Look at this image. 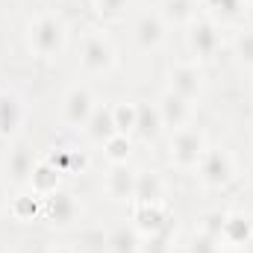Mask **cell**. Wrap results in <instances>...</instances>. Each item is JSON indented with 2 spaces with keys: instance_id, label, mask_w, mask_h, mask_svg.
<instances>
[{
  "instance_id": "6da1fadb",
  "label": "cell",
  "mask_w": 253,
  "mask_h": 253,
  "mask_svg": "<svg viewBox=\"0 0 253 253\" xmlns=\"http://www.w3.org/2000/svg\"><path fill=\"white\" fill-rule=\"evenodd\" d=\"M68 44V27L56 12H39L27 24V47L36 59L53 62L59 59Z\"/></svg>"
},
{
  "instance_id": "7a4b0ae2",
  "label": "cell",
  "mask_w": 253,
  "mask_h": 253,
  "mask_svg": "<svg viewBox=\"0 0 253 253\" xmlns=\"http://www.w3.org/2000/svg\"><path fill=\"white\" fill-rule=\"evenodd\" d=\"M118 65V50L103 30H85L80 42V68L88 77H103Z\"/></svg>"
},
{
  "instance_id": "3957f363",
  "label": "cell",
  "mask_w": 253,
  "mask_h": 253,
  "mask_svg": "<svg viewBox=\"0 0 253 253\" xmlns=\"http://www.w3.org/2000/svg\"><path fill=\"white\" fill-rule=\"evenodd\" d=\"M206 147H209V144H206V135H203L197 126H183V129H177V132L171 135V141H168V159H171V165L180 168V171H197V165H200Z\"/></svg>"
},
{
  "instance_id": "277c9868",
  "label": "cell",
  "mask_w": 253,
  "mask_h": 253,
  "mask_svg": "<svg viewBox=\"0 0 253 253\" xmlns=\"http://www.w3.org/2000/svg\"><path fill=\"white\" fill-rule=\"evenodd\" d=\"M221 24H215L212 18H191L189 33H186V47H189L194 62H209L218 56L221 50Z\"/></svg>"
},
{
  "instance_id": "5b68a950",
  "label": "cell",
  "mask_w": 253,
  "mask_h": 253,
  "mask_svg": "<svg viewBox=\"0 0 253 253\" xmlns=\"http://www.w3.org/2000/svg\"><path fill=\"white\" fill-rule=\"evenodd\" d=\"M197 177L206 189H227L236 180V156L227 147H206L197 165Z\"/></svg>"
},
{
  "instance_id": "8992f818",
  "label": "cell",
  "mask_w": 253,
  "mask_h": 253,
  "mask_svg": "<svg viewBox=\"0 0 253 253\" xmlns=\"http://www.w3.org/2000/svg\"><path fill=\"white\" fill-rule=\"evenodd\" d=\"M203 85H206V80H203L200 62H194V59H180V62L168 65V88H171L174 94H180V97H186L191 103H197L200 94H203Z\"/></svg>"
},
{
  "instance_id": "52a82bcc",
  "label": "cell",
  "mask_w": 253,
  "mask_h": 253,
  "mask_svg": "<svg viewBox=\"0 0 253 253\" xmlns=\"http://www.w3.org/2000/svg\"><path fill=\"white\" fill-rule=\"evenodd\" d=\"M97 109V100L91 94L88 85H71L65 91V100H62V121L71 129H85L91 115Z\"/></svg>"
},
{
  "instance_id": "ba28073f",
  "label": "cell",
  "mask_w": 253,
  "mask_h": 253,
  "mask_svg": "<svg viewBox=\"0 0 253 253\" xmlns=\"http://www.w3.org/2000/svg\"><path fill=\"white\" fill-rule=\"evenodd\" d=\"M80 212H83V206H80L77 194L68 191V189H59V191H53V194H47V197H44V206H42L44 221H47L50 227H56V230L71 227V224L80 218Z\"/></svg>"
},
{
  "instance_id": "9c48e42d",
  "label": "cell",
  "mask_w": 253,
  "mask_h": 253,
  "mask_svg": "<svg viewBox=\"0 0 253 253\" xmlns=\"http://www.w3.org/2000/svg\"><path fill=\"white\" fill-rule=\"evenodd\" d=\"M36 162H39V159H36L33 147H30V144H24V141H18V144H12V147L6 150V156H3V174H6V180H9L12 186L27 189V186H30V177H33Z\"/></svg>"
},
{
  "instance_id": "30bf717a",
  "label": "cell",
  "mask_w": 253,
  "mask_h": 253,
  "mask_svg": "<svg viewBox=\"0 0 253 253\" xmlns=\"http://www.w3.org/2000/svg\"><path fill=\"white\" fill-rule=\"evenodd\" d=\"M156 109H159V115H162L165 129H171V132H177V129H183V126H191L194 103L186 100V97H180V94H174L171 88H165V91L159 94Z\"/></svg>"
},
{
  "instance_id": "8fae6325",
  "label": "cell",
  "mask_w": 253,
  "mask_h": 253,
  "mask_svg": "<svg viewBox=\"0 0 253 253\" xmlns=\"http://www.w3.org/2000/svg\"><path fill=\"white\" fill-rule=\"evenodd\" d=\"M218 242L227 251H245L253 242V218L245 215V212H224V224H221Z\"/></svg>"
},
{
  "instance_id": "7c38bea8",
  "label": "cell",
  "mask_w": 253,
  "mask_h": 253,
  "mask_svg": "<svg viewBox=\"0 0 253 253\" xmlns=\"http://www.w3.org/2000/svg\"><path fill=\"white\" fill-rule=\"evenodd\" d=\"M24 118H27V106H24L21 94L0 88V138H6V141L18 138Z\"/></svg>"
},
{
  "instance_id": "4fadbf2b",
  "label": "cell",
  "mask_w": 253,
  "mask_h": 253,
  "mask_svg": "<svg viewBox=\"0 0 253 253\" xmlns=\"http://www.w3.org/2000/svg\"><path fill=\"white\" fill-rule=\"evenodd\" d=\"M132 227L141 239H150L168 230V209L165 203H132Z\"/></svg>"
},
{
  "instance_id": "5bb4252c",
  "label": "cell",
  "mask_w": 253,
  "mask_h": 253,
  "mask_svg": "<svg viewBox=\"0 0 253 253\" xmlns=\"http://www.w3.org/2000/svg\"><path fill=\"white\" fill-rule=\"evenodd\" d=\"M165 39H168V27H165V21H162L159 12H144L135 21V42H138V47L144 53L159 50L165 44Z\"/></svg>"
},
{
  "instance_id": "9a60e30c",
  "label": "cell",
  "mask_w": 253,
  "mask_h": 253,
  "mask_svg": "<svg viewBox=\"0 0 253 253\" xmlns=\"http://www.w3.org/2000/svg\"><path fill=\"white\" fill-rule=\"evenodd\" d=\"M103 191L109 200H129L132 203V191H135V171L129 165H112L103 177Z\"/></svg>"
},
{
  "instance_id": "2e32d148",
  "label": "cell",
  "mask_w": 253,
  "mask_h": 253,
  "mask_svg": "<svg viewBox=\"0 0 253 253\" xmlns=\"http://www.w3.org/2000/svg\"><path fill=\"white\" fill-rule=\"evenodd\" d=\"M168 186L156 171H135V191L132 203H165Z\"/></svg>"
},
{
  "instance_id": "e0dca14e",
  "label": "cell",
  "mask_w": 253,
  "mask_h": 253,
  "mask_svg": "<svg viewBox=\"0 0 253 253\" xmlns=\"http://www.w3.org/2000/svg\"><path fill=\"white\" fill-rule=\"evenodd\" d=\"M30 191H36L39 197H47V194H53V191L62 189V174L47 162V159H39L36 162V168H33V177H30Z\"/></svg>"
},
{
  "instance_id": "ac0fdd59",
  "label": "cell",
  "mask_w": 253,
  "mask_h": 253,
  "mask_svg": "<svg viewBox=\"0 0 253 253\" xmlns=\"http://www.w3.org/2000/svg\"><path fill=\"white\" fill-rule=\"evenodd\" d=\"M47 162H50L62 177H77V174H83V171L88 168V156H85L83 150H74V147H56V150L47 156Z\"/></svg>"
},
{
  "instance_id": "d6986e66",
  "label": "cell",
  "mask_w": 253,
  "mask_h": 253,
  "mask_svg": "<svg viewBox=\"0 0 253 253\" xmlns=\"http://www.w3.org/2000/svg\"><path fill=\"white\" fill-rule=\"evenodd\" d=\"M248 6V0H203L206 18H212L215 24H236L239 18H245Z\"/></svg>"
},
{
  "instance_id": "ffe728a7",
  "label": "cell",
  "mask_w": 253,
  "mask_h": 253,
  "mask_svg": "<svg viewBox=\"0 0 253 253\" xmlns=\"http://www.w3.org/2000/svg\"><path fill=\"white\" fill-rule=\"evenodd\" d=\"M42 206H44V197H39L36 191L27 189L9 200V215L15 221H21V224H30V221H36L42 215Z\"/></svg>"
},
{
  "instance_id": "44dd1931",
  "label": "cell",
  "mask_w": 253,
  "mask_h": 253,
  "mask_svg": "<svg viewBox=\"0 0 253 253\" xmlns=\"http://www.w3.org/2000/svg\"><path fill=\"white\" fill-rule=\"evenodd\" d=\"M144 242L132 224H121L106 236V253H141Z\"/></svg>"
},
{
  "instance_id": "7402d4cb",
  "label": "cell",
  "mask_w": 253,
  "mask_h": 253,
  "mask_svg": "<svg viewBox=\"0 0 253 253\" xmlns=\"http://www.w3.org/2000/svg\"><path fill=\"white\" fill-rule=\"evenodd\" d=\"M162 115H159V109H156V103H147V100H141L138 103V121H135V132L144 138V141H156L159 135H162Z\"/></svg>"
},
{
  "instance_id": "603a6c76",
  "label": "cell",
  "mask_w": 253,
  "mask_h": 253,
  "mask_svg": "<svg viewBox=\"0 0 253 253\" xmlns=\"http://www.w3.org/2000/svg\"><path fill=\"white\" fill-rule=\"evenodd\" d=\"M85 132H88L97 144H103L109 135H115L112 106H97V109H94V115H91V121H88V126H85Z\"/></svg>"
},
{
  "instance_id": "cb8c5ba5",
  "label": "cell",
  "mask_w": 253,
  "mask_h": 253,
  "mask_svg": "<svg viewBox=\"0 0 253 253\" xmlns=\"http://www.w3.org/2000/svg\"><path fill=\"white\" fill-rule=\"evenodd\" d=\"M129 153H132V141H129V135H124V132H115V135H109L103 141V156L109 159V165H124V162H129Z\"/></svg>"
},
{
  "instance_id": "d4e9b609",
  "label": "cell",
  "mask_w": 253,
  "mask_h": 253,
  "mask_svg": "<svg viewBox=\"0 0 253 253\" xmlns=\"http://www.w3.org/2000/svg\"><path fill=\"white\" fill-rule=\"evenodd\" d=\"M112 121H115V132L132 135L135 121H138V103H126V100L112 103Z\"/></svg>"
},
{
  "instance_id": "484cf974",
  "label": "cell",
  "mask_w": 253,
  "mask_h": 253,
  "mask_svg": "<svg viewBox=\"0 0 253 253\" xmlns=\"http://www.w3.org/2000/svg\"><path fill=\"white\" fill-rule=\"evenodd\" d=\"M233 50H236V59L245 68H253V27L239 30V36L233 42Z\"/></svg>"
},
{
  "instance_id": "4316f807",
  "label": "cell",
  "mask_w": 253,
  "mask_h": 253,
  "mask_svg": "<svg viewBox=\"0 0 253 253\" xmlns=\"http://www.w3.org/2000/svg\"><path fill=\"white\" fill-rule=\"evenodd\" d=\"M129 6V0H94V12L103 21H121Z\"/></svg>"
},
{
  "instance_id": "83f0119b",
  "label": "cell",
  "mask_w": 253,
  "mask_h": 253,
  "mask_svg": "<svg viewBox=\"0 0 253 253\" xmlns=\"http://www.w3.org/2000/svg\"><path fill=\"white\" fill-rule=\"evenodd\" d=\"M189 253H224V248H221V242L215 236H206V233L197 230L189 242Z\"/></svg>"
},
{
  "instance_id": "f1b7e54d",
  "label": "cell",
  "mask_w": 253,
  "mask_h": 253,
  "mask_svg": "<svg viewBox=\"0 0 253 253\" xmlns=\"http://www.w3.org/2000/svg\"><path fill=\"white\" fill-rule=\"evenodd\" d=\"M221 224H224V212L221 209H209L203 218H200V233H206V236H221Z\"/></svg>"
},
{
  "instance_id": "f546056e",
  "label": "cell",
  "mask_w": 253,
  "mask_h": 253,
  "mask_svg": "<svg viewBox=\"0 0 253 253\" xmlns=\"http://www.w3.org/2000/svg\"><path fill=\"white\" fill-rule=\"evenodd\" d=\"M141 253H168V230L150 236L147 239V248H141Z\"/></svg>"
},
{
  "instance_id": "4dcf8cb0",
  "label": "cell",
  "mask_w": 253,
  "mask_h": 253,
  "mask_svg": "<svg viewBox=\"0 0 253 253\" xmlns=\"http://www.w3.org/2000/svg\"><path fill=\"white\" fill-rule=\"evenodd\" d=\"M165 3H168V9H171L174 18H189L191 21V6H194V0H165Z\"/></svg>"
},
{
  "instance_id": "1f68e13d",
  "label": "cell",
  "mask_w": 253,
  "mask_h": 253,
  "mask_svg": "<svg viewBox=\"0 0 253 253\" xmlns=\"http://www.w3.org/2000/svg\"><path fill=\"white\" fill-rule=\"evenodd\" d=\"M47 253H80V251H77V248H71V245H53Z\"/></svg>"
},
{
  "instance_id": "d6a6232c",
  "label": "cell",
  "mask_w": 253,
  "mask_h": 253,
  "mask_svg": "<svg viewBox=\"0 0 253 253\" xmlns=\"http://www.w3.org/2000/svg\"><path fill=\"white\" fill-rule=\"evenodd\" d=\"M9 206V200H6V189H3V183H0V212Z\"/></svg>"
},
{
  "instance_id": "836d02e7",
  "label": "cell",
  "mask_w": 253,
  "mask_h": 253,
  "mask_svg": "<svg viewBox=\"0 0 253 253\" xmlns=\"http://www.w3.org/2000/svg\"><path fill=\"white\" fill-rule=\"evenodd\" d=\"M251 138H253V118H251Z\"/></svg>"
},
{
  "instance_id": "e575fe53",
  "label": "cell",
  "mask_w": 253,
  "mask_h": 253,
  "mask_svg": "<svg viewBox=\"0 0 253 253\" xmlns=\"http://www.w3.org/2000/svg\"><path fill=\"white\" fill-rule=\"evenodd\" d=\"M227 253H242V251H227Z\"/></svg>"
},
{
  "instance_id": "d590c367",
  "label": "cell",
  "mask_w": 253,
  "mask_h": 253,
  "mask_svg": "<svg viewBox=\"0 0 253 253\" xmlns=\"http://www.w3.org/2000/svg\"><path fill=\"white\" fill-rule=\"evenodd\" d=\"M248 3H253V0H248Z\"/></svg>"
}]
</instances>
